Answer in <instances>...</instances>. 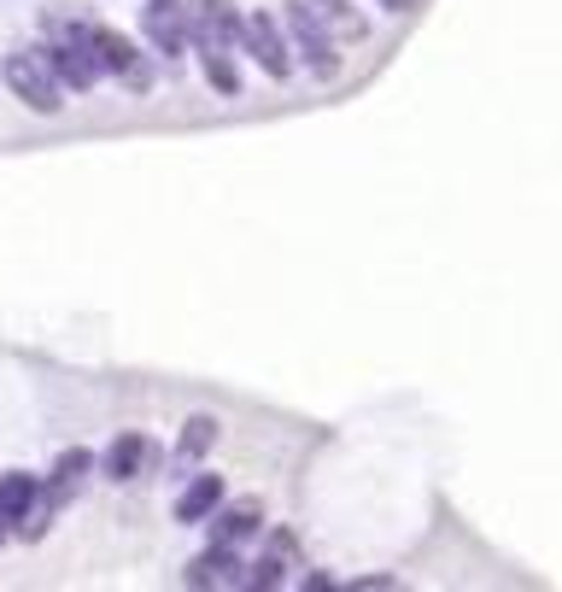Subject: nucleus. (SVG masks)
<instances>
[{"label": "nucleus", "mask_w": 562, "mask_h": 592, "mask_svg": "<svg viewBox=\"0 0 562 592\" xmlns=\"http://www.w3.org/2000/svg\"><path fill=\"white\" fill-rule=\"evenodd\" d=\"M152 458H159V446H152L147 434H117L106 452H100V469H106V481H141L147 469H152Z\"/></svg>", "instance_id": "obj_9"}, {"label": "nucleus", "mask_w": 562, "mask_h": 592, "mask_svg": "<svg viewBox=\"0 0 562 592\" xmlns=\"http://www.w3.org/2000/svg\"><path fill=\"white\" fill-rule=\"evenodd\" d=\"M199 71H206V82H211L223 100L241 94V71H234V59L223 54V47H199Z\"/></svg>", "instance_id": "obj_16"}, {"label": "nucleus", "mask_w": 562, "mask_h": 592, "mask_svg": "<svg viewBox=\"0 0 562 592\" xmlns=\"http://www.w3.org/2000/svg\"><path fill=\"white\" fill-rule=\"evenodd\" d=\"M311 7L322 12V24H329L334 36H346V42H364L369 36V19L352 7V0H311Z\"/></svg>", "instance_id": "obj_15"}, {"label": "nucleus", "mask_w": 562, "mask_h": 592, "mask_svg": "<svg viewBox=\"0 0 562 592\" xmlns=\"http://www.w3.org/2000/svg\"><path fill=\"white\" fill-rule=\"evenodd\" d=\"M241 36H246V19L229 7V0H199L194 7V42L199 47H223V54H234Z\"/></svg>", "instance_id": "obj_8"}, {"label": "nucleus", "mask_w": 562, "mask_h": 592, "mask_svg": "<svg viewBox=\"0 0 562 592\" xmlns=\"http://www.w3.org/2000/svg\"><path fill=\"white\" fill-rule=\"evenodd\" d=\"M0 82H7V89L19 94L30 112H42V117L65 112V82L54 77V65H47L42 47H19V54H7V65H0Z\"/></svg>", "instance_id": "obj_2"}, {"label": "nucleus", "mask_w": 562, "mask_h": 592, "mask_svg": "<svg viewBox=\"0 0 562 592\" xmlns=\"http://www.w3.org/2000/svg\"><path fill=\"white\" fill-rule=\"evenodd\" d=\"M223 504V476H187V487L176 493V522H211V511Z\"/></svg>", "instance_id": "obj_11"}, {"label": "nucleus", "mask_w": 562, "mask_h": 592, "mask_svg": "<svg viewBox=\"0 0 562 592\" xmlns=\"http://www.w3.org/2000/svg\"><path fill=\"white\" fill-rule=\"evenodd\" d=\"M141 36L152 42V54L176 59L187 36H194V24H187V7L182 0H141Z\"/></svg>", "instance_id": "obj_4"}, {"label": "nucleus", "mask_w": 562, "mask_h": 592, "mask_svg": "<svg viewBox=\"0 0 562 592\" xmlns=\"http://www.w3.org/2000/svg\"><path fill=\"white\" fill-rule=\"evenodd\" d=\"M36 511H42V481L24 476V469H7L0 476V534H24Z\"/></svg>", "instance_id": "obj_6"}, {"label": "nucleus", "mask_w": 562, "mask_h": 592, "mask_svg": "<svg viewBox=\"0 0 562 592\" xmlns=\"http://www.w3.org/2000/svg\"><path fill=\"white\" fill-rule=\"evenodd\" d=\"M42 54H47V65H54V77H59L71 94H89L94 82L106 77V71H100V65L89 59V47H82V42H71V36H54V42L42 47Z\"/></svg>", "instance_id": "obj_7"}, {"label": "nucleus", "mask_w": 562, "mask_h": 592, "mask_svg": "<svg viewBox=\"0 0 562 592\" xmlns=\"http://www.w3.org/2000/svg\"><path fill=\"white\" fill-rule=\"evenodd\" d=\"M259 534V504H217L211 511V546H246Z\"/></svg>", "instance_id": "obj_12"}, {"label": "nucleus", "mask_w": 562, "mask_h": 592, "mask_svg": "<svg viewBox=\"0 0 562 592\" xmlns=\"http://www.w3.org/2000/svg\"><path fill=\"white\" fill-rule=\"evenodd\" d=\"M217 446V417H187L182 422V440H176V464H199L206 452Z\"/></svg>", "instance_id": "obj_14"}, {"label": "nucleus", "mask_w": 562, "mask_h": 592, "mask_svg": "<svg viewBox=\"0 0 562 592\" xmlns=\"http://www.w3.org/2000/svg\"><path fill=\"white\" fill-rule=\"evenodd\" d=\"M287 557H294V539L276 534L259 563H246V587H282V581H287Z\"/></svg>", "instance_id": "obj_13"}, {"label": "nucleus", "mask_w": 562, "mask_h": 592, "mask_svg": "<svg viewBox=\"0 0 562 592\" xmlns=\"http://www.w3.org/2000/svg\"><path fill=\"white\" fill-rule=\"evenodd\" d=\"M241 47L259 59L264 77H287V71H294V59H287V36H282V19H269V12H252V19H246Z\"/></svg>", "instance_id": "obj_5"}, {"label": "nucleus", "mask_w": 562, "mask_h": 592, "mask_svg": "<svg viewBox=\"0 0 562 592\" xmlns=\"http://www.w3.org/2000/svg\"><path fill=\"white\" fill-rule=\"evenodd\" d=\"M54 36L82 42V47H89V59H94L106 77L124 82V89H135V94H147V89H152V65L141 59V47H135L129 36H117V30L89 24V19H54Z\"/></svg>", "instance_id": "obj_1"}, {"label": "nucleus", "mask_w": 562, "mask_h": 592, "mask_svg": "<svg viewBox=\"0 0 562 592\" xmlns=\"http://www.w3.org/2000/svg\"><path fill=\"white\" fill-rule=\"evenodd\" d=\"M182 587H246L241 546H211V551H199L194 563L182 569Z\"/></svg>", "instance_id": "obj_10"}, {"label": "nucleus", "mask_w": 562, "mask_h": 592, "mask_svg": "<svg viewBox=\"0 0 562 592\" xmlns=\"http://www.w3.org/2000/svg\"><path fill=\"white\" fill-rule=\"evenodd\" d=\"M282 24H287V36H294V54L311 65L317 77H334V71H340L334 30L322 24V12L311 7V0H287V7H282Z\"/></svg>", "instance_id": "obj_3"}, {"label": "nucleus", "mask_w": 562, "mask_h": 592, "mask_svg": "<svg viewBox=\"0 0 562 592\" xmlns=\"http://www.w3.org/2000/svg\"><path fill=\"white\" fill-rule=\"evenodd\" d=\"M375 7H387V12H411L416 0H375Z\"/></svg>", "instance_id": "obj_17"}]
</instances>
